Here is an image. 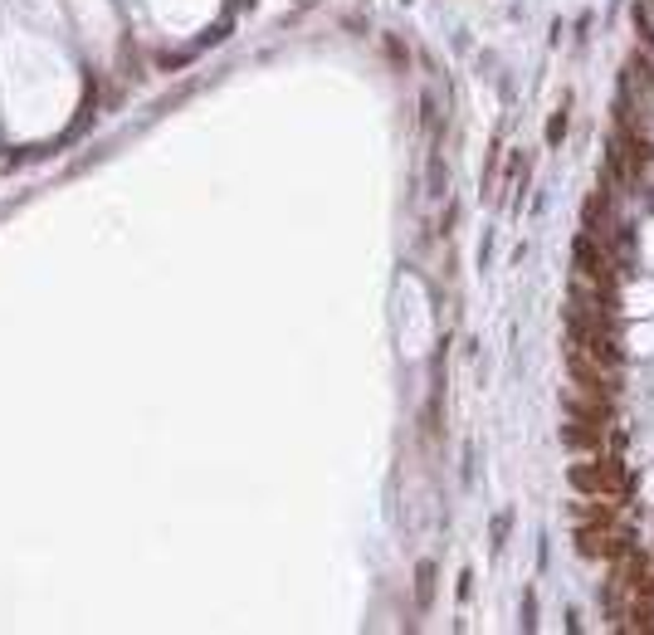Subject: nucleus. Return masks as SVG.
I'll return each mask as SVG.
<instances>
[{"label":"nucleus","mask_w":654,"mask_h":635,"mask_svg":"<svg viewBox=\"0 0 654 635\" xmlns=\"http://www.w3.org/2000/svg\"><path fill=\"white\" fill-rule=\"evenodd\" d=\"M572 489L576 494H605V499H621L625 489H630V479H625V470L615 460H586V464H572Z\"/></svg>","instance_id":"obj_1"},{"label":"nucleus","mask_w":654,"mask_h":635,"mask_svg":"<svg viewBox=\"0 0 654 635\" xmlns=\"http://www.w3.org/2000/svg\"><path fill=\"white\" fill-rule=\"evenodd\" d=\"M630 547H635L630 533L615 528V523H581L576 528V553L591 562H615V557H625Z\"/></svg>","instance_id":"obj_2"},{"label":"nucleus","mask_w":654,"mask_h":635,"mask_svg":"<svg viewBox=\"0 0 654 635\" xmlns=\"http://www.w3.org/2000/svg\"><path fill=\"white\" fill-rule=\"evenodd\" d=\"M576 269H581V279H586V284L611 289V259H605V245L591 230L576 239Z\"/></svg>","instance_id":"obj_3"},{"label":"nucleus","mask_w":654,"mask_h":635,"mask_svg":"<svg viewBox=\"0 0 654 635\" xmlns=\"http://www.w3.org/2000/svg\"><path fill=\"white\" fill-rule=\"evenodd\" d=\"M601 435H605V425L576 421V416L562 425V445H572V450H601Z\"/></svg>","instance_id":"obj_4"},{"label":"nucleus","mask_w":654,"mask_h":635,"mask_svg":"<svg viewBox=\"0 0 654 635\" xmlns=\"http://www.w3.org/2000/svg\"><path fill=\"white\" fill-rule=\"evenodd\" d=\"M576 523H615V499L605 494H591V503H576L572 509Z\"/></svg>","instance_id":"obj_5"},{"label":"nucleus","mask_w":654,"mask_h":635,"mask_svg":"<svg viewBox=\"0 0 654 635\" xmlns=\"http://www.w3.org/2000/svg\"><path fill=\"white\" fill-rule=\"evenodd\" d=\"M416 602L420 606L434 602V562H420V567H416Z\"/></svg>","instance_id":"obj_6"},{"label":"nucleus","mask_w":654,"mask_h":635,"mask_svg":"<svg viewBox=\"0 0 654 635\" xmlns=\"http://www.w3.org/2000/svg\"><path fill=\"white\" fill-rule=\"evenodd\" d=\"M562 133H566V107H562V113H556L552 123H547V142H562Z\"/></svg>","instance_id":"obj_7"}]
</instances>
